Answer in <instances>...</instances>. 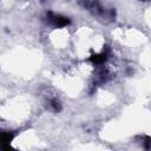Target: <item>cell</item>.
I'll return each mask as SVG.
<instances>
[{"label":"cell","mask_w":151,"mask_h":151,"mask_svg":"<svg viewBox=\"0 0 151 151\" xmlns=\"http://www.w3.org/2000/svg\"><path fill=\"white\" fill-rule=\"evenodd\" d=\"M47 21L51 25H53L54 27H65V26L70 25V22H71V20L67 17H64L60 14H54L52 12L47 13Z\"/></svg>","instance_id":"obj_1"},{"label":"cell","mask_w":151,"mask_h":151,"mask_svg":"<svg viewBox=\"0 0 151 151\" xmlns=\"http://www.w3.org/2000/svg\"><path fill=\"white\" fill-rule=\"evenodd\" d=\"M90 59H91V61L94 63V64H103V63L107 59V54L103 52V53H100V54H94V55H92Z\"/></svg>","instance_id":"obj_2"},{"label":"cell","mask_w":151,"mask_h":151,"mask_svg":"<svg viewBox=\"0 0 151 151\" xmlns=\"http://www.w3.org/2000/svg\"><path fill=\"white\" fill-rule=\"evenodd\" d=\"M13 138H14V133H13V132H4V133L1 134V142H2L4 145L9 144Z\"/></svg>","instance_id":"obj_3"},{"label":"cell","mask_w":151,"mask_h":151,"mask_svg":"<svg viewBox=\"0 0 151 151\" xmlns=\"http://www.w3.org/2000/svg\"><path fill=\"white\" fill-rule=\"evenodd\" d=\"M50 105H51L52 110H53V111H55V112H59V111L61 110V104H60V101H59L58 99H55V98L51 99Z\"/></svg>","instance_id":"obj_4"},{"label":"cell","mask_w":151,"mask_h":151,"mask_svg":"<svg viewBox=\"0 0 151 151\" xmlns=\"http://www.w3.org/2000/svg\"><path fill=\"white\" fill-rule=\"evenodd\" d=\"M143 145H144L145 149H150L151 147V138L150 137H145L144 142H143Z\"/></svg>","instance_id":"obj_5"}]
</instances>
